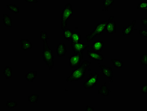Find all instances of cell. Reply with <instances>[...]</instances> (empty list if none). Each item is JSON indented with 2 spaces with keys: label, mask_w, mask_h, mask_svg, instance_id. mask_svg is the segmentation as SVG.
<instances>
[{
  "label": "cell",
  "mask_w": 147,
  "mask_h": 111,
  "mask_svg": "<svg viewBox=\"0 0 147 111\" xmlns=\"http://www.w3.org/2000/svg\"><path fill=\"white\" fill-rule=\"evenodd\" d=\"M104 44L103 41L96 40L91 45V50L95 52L101 53L103 51Z\"/></svg>",
  "instance_id": "cell-11"
},
{
  "label": "cell",
  "mask_w": 147,
  "mask_h": 111,
  "mask_svg": "<svg viewBox=\"0 0 147 111\" xmlns=\"http://www.w3.org/2000/svg\"><path fill=\"white\" fill-rule=\"evenodd\" d=\"M138 9L147 11V3L146 2H140L136 6Z\"/></svg>",
  "instance_id": "cell-27"
},
{
  "label": "cell",
  "mask_w": 147,
  "mask_h": 111,
  "mask_svg": "<svg viewBox=\"0 0 147 111\" xmlns=\"http://www.w3.org/2000/svg\"><path fill=\"white\" fill-rule=\"evenodd\" d=\"M20 42L21 44V48L23 50H29L32 48V44L28 39H21Z\"/></svg>",
  "instance_id": "cell-14"
},
{
  "label": "cell",
  "mask_w": 147,
  "mask_h": 111,
  "mask_svg": "<svg viewBox=\"0 0 147 111\" xmlns=\"http://www.w3.org/2000/svg\"><path fill=\"white\" fill-rule=\"evenodd\" d=\"M7 8L10 12L14 13L15 14L20 13V9L18 6L16 5L15 4H11V3L8 5H6Z\"/></svg>",
  "instance_id": "cell-22"
},
{
  "label": "cell",
  "mask_w": 147,
  "mask_h": 111,
  "mask_svg": "<svg viewBox=\"0 0 147 111\" xmlns=\"http://www.w3.org/2000/svg\"><path fill=\"white\" fill-rule=\"evenodd\" d=\"M71 45L72 50L74 54L78 53L81 51L86 50L89 46V44L84 43L82 42L71 43Z\"/></svg>",
  "instance_id": "cell-8"
},
{
  "label": "cell",
  "mask_w": 147,
  "mask_h": 111,
  "mask_svg": "<svg viewBox=\"0 0 147 111\" xmlns=\"http://www.w3.org/2000/svg\"><path fill=\"white\" fill-rule=\"evenodd\" d=\"M97 93L98 94H101L104 96H107L109 95L110 89L106 86V83H105L104 84L101 86L100 89L98 90Z\"/></svg>",
  "instance_id": "cell-16"
},
{
  "label": "cell",
  "mask_w": 147,
  "mask_h": 111,
  "mask_svg": "<svg viewBox=\"0 0 147 111\" xmlns=\"http://www.w3.org/2000/svg\"><path fill=\"white\" fill-rule=\"evenodd\" d=\"M115 1L114 0H104L103 1V4L104 9L102 11L106 12L108 11L109 7L112 5L114 3Z\"/></svg>",
  "instance_id": "cell-23"
},
{
  "label": "cell",
  "mask_w": 147,
  "mask_h": 111,
  "mask_svg": "<svg viewBox=\"0 0 147 111\" xmlns=\"http://www.w3.org/2000/svg\"><path fill=\"white\" fill-rule=\"evenodd\" d=\"M147 29L140 30H139V33L140 34V35H142L145 38H147Z\"/></svg>",
  "instance_id": "cell-29"
},
{
  "label": "cell",
  "mask_w": 147,
  "mask_h": 111,
  "mask_svg": "<svg viewBox=\"0 0 147 111\" xmlns=\"http://www.w3.org/2000/svg\"><path fill=\"white\" fill-rule=\"evenodd\" d=\"M111 61L114 66L118 69L122 68L124 65V62L121 61L120 59H111Z\"/></svg>",
  "instance_id": "cell-21"
},
{
  "label": "cell",
  "mask_w": 147,
  "mask_h": 111,
  "mask_svg": "<svg viewBox=\"0 0 147 111\" xmlns=\"http://www.w3.org/2000/svg\"><path fill=\"white\" fill-rule=\"evenodd\" d=\"M94 108L91 106L87 105L86 108V111H94Z\"/></svg>",
  "instance_id": "cell-32"
},
{
  "label": "cell",
  "mask_w": 147,
  "mask_h": 111,
  "mask_svg": "<svg viewBox=\"0 0 147 111\" xmlns=\"http://www.w3.org/2000/svg\"><path fill=\"white\" fill-rule=\"evenodd\" d=\"M114 18L113 16H110L106 27V32L111 35L115 33L116 31V25L115 21L114 20Z\"/></svg>",
  "instance_id": "cell-7"
},
{
  "label": "cell",
  "mask_w": 147,
  "mask_h": 111,
  "mask_svg": "<svg viewBox=\"0 0 147 111\" xmlns=\"http://www.w3.org/2000/svg\"><path fill=\"white\" fill-rule=\"evenodd\" d=\"M147 84H144L142 86L141 92L143 94H147Z\"/></svg>",
  "instance_id": "cell-30"
},
{
  "label": "cell",
  "mask_w": 147,
  "mask_h": 111,
  "mask_svg": "<svg viewBox=\"0 0 147 111\" xmlns=\"http://www.w3.org/2000/svg\"><path fill=\"white\" fill-rule=\"evenodd\" d=\"M74 15V10L72 8V5L71 3L67 4L63 9L61 13V29L64 30L67 27L68 20Z\"/></svg>",
  "instance_id": "cell-3"
},
{
  "label": "cell",
  "mask_w": 147,
  "mask_h": 111,
  "mask_svg": "<svg viewBox=\"0 0 147 111\" xmlns=\"http://www.w3.org/2000/svg\"><path fill=\"white\" fill-rule=\"evenodd\" d=\"M82 39L80 33L78 31H74L71 37V43H76L80 42Z\"/></svg>",
  "instance_id": "cell-19"
},
{
  "label": "cell",
  "mask_w": 147,
  "mask_h": 111,
  "mask_svg": "<svg viewBox=\"0 0 147 111\" xmlns=\"http://www.w3.org/2000/svg\"><path fill=\"white\" fill-rule=\"evenodd\" d=\"M99 74H90L89 77L82 84L85 89H92L97 85L98 81Z\"/></svg>",
  "instance_id": "cell-6"
},
{
  "label": "cell",
  "mask_w": 147,
  "mask_h": 111,
  "mask_svg": "<svg viewBox=\"0 0 147 111\" xmlns=\"http://www.w3.org/2000/svg\"><path fill=\"white\" fill-rule=\"evenodd\" d=\"M3 74L7 79H11L12 76V68L7 66L3 70Z\"/></svg>",
  "instance_id": "cell-18"
},
{
  "label": "cell",
  "mask_w": 147,
  "mask_h": 111,
  "mask_svg": "<svg viewBox=\"0 0 147 111\" xmlns=\"http://www.w3.org/2000/svg\"><path fill=\"white\" fill-rule=\"evenodd\" d=\"M37 74V71H29L25 75V79L27 82H32L35 80Z\"/></svg>",
  "instance_id": "cell-17"
},
{
  "label": "cell",
  "mask_w": 147,
  "mask_h": 111,
  "mask_svg": "<svg viewBox=\"0 0 147 111\" xmlns=\"http://www.w3.org/2000/svg\"><path fill=\"white\" fill-rule=\"evenodd\" d=\"M147 17H144L141 19V22L142 24L144 26V27H147Z\"/></svg>",
  "instance_id": "cell-31"
},
{
  "label": "cell",
  "mask_w": 147,
  "mask_h": 111,
  "mask_svg": "<svg viewBox=\"0 0 147 111\" xmlns=\"http://www.w3.org/2000/svg\"><path fill=\"white\" fill-rule=\"evenodd\" d=\"M136 23V20H133L131 23L128 24L127 26L123 28L122 30V33L124 36H129L132 33L133 30Z\"/></svg>",
  "instance_id": "cell-12"
},
{
  "label": "cell",
  "mask_w": 147,
  "mask_h": 111,
  "mask_svg": "<svg viewBox=\"0 0 147 111\" xmlns=\"http://www.w3.org/2000/svg\"><path fill=\"white\" fill-rule=\"evenodd\" d=\"M39 98V94H32L29 96L28 98L30 104H35L37 103Z\"/></svg>",
  "instance_id": "cell-24"
},
{
  "label": "cell",
  "mask_w": 147,
  "mask_h": 111,
  "mask_svg": "<svg viewBox=\"0 0 147 111\" xmlns=\"http://www.w3.org/2000/svg\"><path fill=\"white\" fill-rule=\"evenodd\" d=\"M139 62L140 63L141 65L147 66V54L146 53L143 54L142 55L140 56V59L139 60Z\"/></svg>",
  "instance_id": "cell-26"
},
{
  "label": "cell",
  "mask_w": 147,
  "mask_h": 111,
  "mask_svg": "<svg viewBox=\"0 0 147 111\" xmlns=\"http://www.w3.org/2000/svg\"><path fill=\"white\" fill-rule=\"evenodd\" d=\"M3 24L6 27H12V18L7 14H3Z\"/></svg>",
  "instance_id": "cell-15"
},
{
  "label": "cell",
  "mask_w": 147,
  "mask_h": 111,
  "mask_svg": "<svg viewBox=\"0 0 147 111\" xmlns=\"http://www.w3.org/2000/svg\"><path fill=\"white\" fill-rule=\"evenodd\" d=\"M49 38L47 33L42 31H40V39L41 41H46Z\"/></svg>",
  "instance_id": "cell-28"
},
{
  "label": "cell",
  "mask_w": 147,
  "mask_h": 111,
  "mask_svg": "<svg viewBox=\"0 0 147 111\" xmlns=\"http://www.w3.org/2000/svg\"><path fill=\"white\" fill-rule=\"evenodd\" d=\"M87 56L89 59L98 62L103 61L105 59L103 55L100 53L95 52L91 50L87 51Z\"/></svg>",
  "instance_id": "cell-9"
},
{
  "label": "cell",
  "mask_w": 147,
  "mask_h": 111,
  "mask_svg": "<svg viewBox=\"0 0 147 111\" xmlns=\"http://www.w3.org/2000/svg\"><path fill=\"white\" fill-rule=\"evenodd\" d=\"M73 32L74 31L71 30V29L65 28L63 30V35L64 39L67 40V41H69V40H71L72 34H73Z\"/></svg>",
  "instance_id": "cell-20"
},
{
  "label": "cell",
  "mask_w": 147,
  "mask_h": 111,
  "mask_svg": "<svg viewBox=\"0 0 147 111\" xmlns=\"http://www.w3.org/2000/svg\"><path fill=\"white\" fill-rule=\"evenodd\" d=\"M83 51L78 53L74 54L68 57V61L69 66L71 68L76 69L80 65L81 62L83 59Z\"/></svg>",
  "instance_id": "cell-5"
},
{
  "label": "cell",
  "mask_w": 147,
  "mask_h": 111,
  "mask_svg": "<svg viewBox=\"0 0 147 111\" xmlns=\"http://www.w3.org/2000/svg\"><path fill=\"white\" fill-rule=\"evenodd\" d=\"M17 102L16 101L10 100L6 102V105L9 108H16L17 105Z\"/></svg>",
  "instance_id": "cell-25"
},
{
  "label": "cell",
  "mask_w": 147,
  "mask_h": 111,
  "mask_svg": "<svg viewBox=\"0 0 147 111\" xmlns=\"http://www.w3.org/2000/svg\"><path fill=\"white\" fill-rule=\"evenodd\" d=\"M100 67L104 77L108 79H112L113 78V71L112 68L103 65H100Z\"/></svg>",
  "instance_id": "cell-10"
},
{
  "label": "cell",
  "mask_w": 147,
  "mask_h": 111,
  "mask_svg": "<svg viewBox=\"0 0 147 111\" xmlns=\"http://www.w3.org/2000/svg\"><path fill=\"white\" fill-rule=\"evenodd\" d=\"M108 21V20L102 21L98 24L94 29L92 30L89 34L86 36L87 42L92 41L98 35H101V34L103 33L106 30V25Z\"/></svg>",
  "instance_id": "cell-4"
},
{
  "label": "cell",
  "mask_w": 147,
  "mask_h": 111,
  "mask_svg": "<svg viewBox=\"0 0 147 111\" xmlns=\"http://www.w3.org/2000/svg\"><path fill=\"white\" fill-rule=\"evenodd\" d=\"M56 50L57 56L60 58L65 56L67 51L65 44L63 43H61L57 45Z\"/></svg>",
  "instance_id": "cell-13"
},
{
  "label": "cell",
  "mask_w": 147,
  "mask_h": 111,
  "mask_svg": "<svg viewBox=\"0 0 147 111\" xmlns=\"http://www.w3.org/2000/svg\"><path fill=\"white\" fill-rule=\"evenodd\" d=\"M91 64L88 60H84L78 68L71 72L70 75L67 78V81L71 82L82 80L86 75V70Z\"/></svg>",
  "instance_id": "cell-1"
},
{
  "label": "cell",
  "mask_w": 147,
  "mask_h": 111,
  "mask_svg": "<svg viewBox=\"0 0 147 111\" xmlns=\"http://www.w3.org/2000/svg\"><path fill=\"white\" fill-rule=\"evenodd\" d=\"M43 42V48L42 50V57L44 62L50 70H53L54 65V56L53 50L48 45L47 41Z\"/></svg>",
  "instance_id": "cell-2"
},
{
  "label": "cell",
  "mask_w": 147,
  "mask_h": 111,
  "mask_svg": "<svg viewBox=\"0 0 147 111\" xmlns=\"http://www.w3.org/2000/svg\"><path fill=\"white\" fill-rule=\"evenodd\" d=\"M26 2H29V3H37L39 2L37 0H26Z\"/></svg>",
  "instance_id": "cell-33"
}]
</instances>
